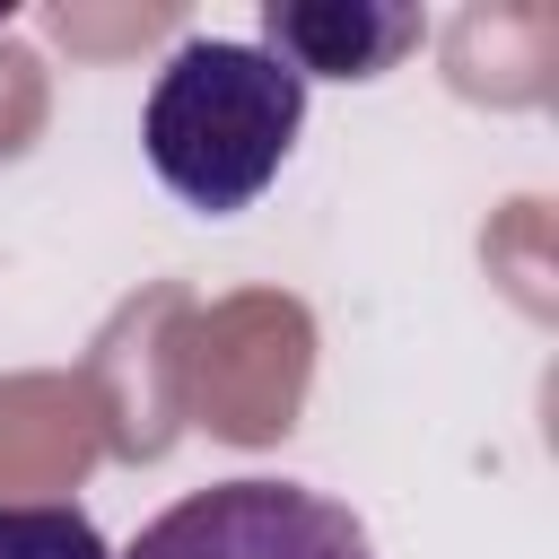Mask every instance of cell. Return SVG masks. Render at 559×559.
<instances>
[{"instance_id":"obj_1","label":"cell","mask_w":559,"mask_h":559,"mask_svg":"<svg viewBox=\"0 0 559 559\" xmlns=\"http://www.w3.org/2000/svg\"><path fill=\"white\" fill-rule=\"evenodd\" d=\"M297 131H306V79L262 44H227V35L175 44L140 105V148L157 183L210 218L253 210L280 183Z\"/></svg>"},{"instance_id":"obj_2","label":"cell","mask_w":559,"mask_h":559,"mask_svg":"<svg viewBox=\"0 0 559 559\" xmlns=\"http://www.w3.org/2000/svg\"><path fill=\"white\" fill-rule=\"evenodd\" d=\"M114 559H376L367 524L306 480H210L140 524Z\"/></svg>"},{"instance_id":"obj_3","label":"cell","mask_w":559,"mask_h":559,"mask_svg":"<svg viewBox=\"0 0 559 559\" xmlns=\"http://www.w3.org/2000/svg\"><path fill=\"white\" fill-rule=\"evenodd\" d=\"M419 44V9L393 0H262V52L297 79H376Z\"/></svg>"},{"instance_id":"obj_4","label":"cell","mask_w":559,"mask_h":559,"mask_svg":"<svg viewBox=\"0 0 559 559\" xmlns=\"http://www.w3.org/2000/svg\"><path fill=\"white\" fill-rule=\"evenodd\" d=\"M0 559H114V542L96 533L87 507L26 498V507H0Z\"/></svg>"}]
</instances>
